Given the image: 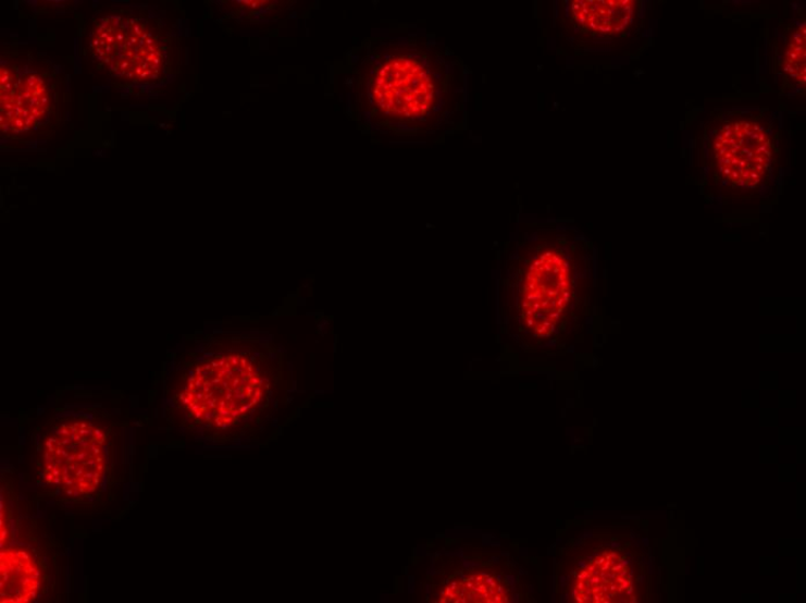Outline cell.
<instances>
[{
	"instance_id": "obj_6",
	"label": "cell",
	"mask_w": 806,
	"mask_h": 603,
	"mask_svg": "<svg viewBox=\"0 0 806 603\" xmlns=\"http://www.w3.org/2000/svg\"><path fill=\"white\" fill-rule=\"evenodd\" d=\"M805 28L791 33L786 39L782 54V71L795 84H805Z\"/></svg>"
},
{
	"instance_id": "obj_8",
	"label": "cell",
	"mask_w": 806,
	"mask_h": 603,
	"mask_svg": "<svg viewBox=\"0 0 806 603\" xmlns=\"http://www.w3.org/2000/svg\"><path fill=\"white\" fill-rule=\"evenodd\" d=\"M354 83V79L349 78L345 82L346 85L351 86Z\"/></svg>"
},
{
	"instance_id": "obj_9",
	"label": "cell",
	"mask_w": 806,
	"mask_h": 603,
	"mask_svg": "<svg viewBox=\"0 0 806 603\" xmlns=\"http://www.w3.org/2000/svg\"><path fill=\"white\" fill-rule=\"evenodd\" d=\"M290 17H292V20H294V17H295V20H296V17H297V13H296V12L292 13Z\"/></svg>"
},
{
	"instance_id": "obj_7",
	"label": "cell",
	"mask_w": 806,
	"mask_h": 603,
	"mask_svg": "<svg viewBox=\"0 0 806 603\" xmlns=\"http://www.w3.org/2000/svg\"><path fill=\"white\" fill-rule=\"evenodd\" d=\"M526 323H528V325H529V327H533V324H534V321H533V319H532V318H528V319H526Z\"/></svg>"
},
{
	"instance_id": "obj_10",
	"label": "cell",
	"mask_w": 806,
	"mask_h": 603,
	"mask_svg": "<svg viewBox=\"0 0 806 603\" xmlns=\"http://www.w3.org/2000/svg\"><path fill=\"white\" fill-rule=\"evenodd\" d=\"M326 97H334V94H326Z\"/></svg>"
},
{
	"instance_id": "obj_4",
	"label": "cell",
	"mask_w": 806,
	"mask_h": 603,
	"mask_svg": "<svg viewBox=\"0 0 806 603\" xmlns=\"http://www.w3.org/2000/svg\"><path fill=\"white\" fill-rule=\"evenodd\" d=\"M0 575V601L3 603H28L39 596L42 570L28 550L21 546L3 547Z\"/></svg>"
},
{
	"instance_id": "obj_5",
	"label": "cell",
	"mask_w": 806,
	"mask_h": 603,
	"mask_svg": "<svg viewBox=\"0 0 806 603\" xmlns=\"http://www.w3.org/2000/svg\"><path fill=\"white\" fill-rule=\"evenodd\" d=\"M637 5L633 0H576L571 3L574 21L588 32L616 37L634 23Z\"/></svg>"
},
{
	"instance_id": "obj_1",
	"label": "cell",
	"mask_w": 806,
	"mask_h": 603,
	"mask_svg": "<svg viewBox=\"0 0 806 603\" xmlns=\"http://www.w3.org/2000/svg\"><path fill=\"white\" fill-rule=\"evenodd\" d=\"M107 468L109 433L88 418L65 419L42 441V480L71 499L96 493Z\"/></svg>"
},
{
	"instance_id": "obj_2",
	"label": "cell",
	"mask_w": 806,
	"mask_h": 603,
	"mask_svg": "<svg viewBox=\"0 0 806 603\" xmlns=\"http://www.w3.org/2000/svg\"><path fill=\"white\" fill-rule=\"evenodd\" d=\"M712 167L733 187L756 188L774 164V135L764 122L739 118L719 124L710 138Z\"/></svg>"
},
{
	"instance_id": "obj_3",
	"label": "cell",
	"mask_w": 806,
	"mask_h": 603,
	"mask_svg": "<svg viewBox=\"0 0 806 603\" xmlns=\"http://www.w3.org/2000/svg\"><path fill=\"white\" fill-rule=\"evenodd\" d=\"M374 70L370 94L385 114L416 120L432 108L435 85L432 73L419 57L389 60Z\"/></svg>"
}]
</instances>
